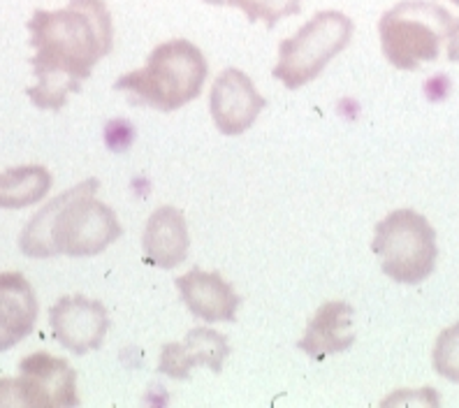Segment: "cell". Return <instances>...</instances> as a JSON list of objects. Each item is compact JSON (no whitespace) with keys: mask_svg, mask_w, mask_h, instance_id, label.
Instances as JSON below:
<instances>
[{"mask_svg":"<svg viewBox=\"0 0 459 408\" xmlns=\"http://www.w3.org/2000/svg\"><path fill=\"white\" fill-rule=\"evenodd\" d=\"M26 26L35 49L30 65L38 77L26 93L38 109L58 112L67 95L79 93L82 82L112 51V14L105 0H70L61 10H35Z\"/></svg>","mask_w":459,"mask_h":408,"instance_id":"1","label":"cell"},{"mask_svg":"<svg viewBox=\"0 0 459 408\" xmlns=\"http://www.w3.org/2000/svg\"><path fill=\"white\" fill-rule=\"evenodd\" d=\"M98 179H86L45 204L19 235V248L29 257H89L105 251L124 228L112 207L96 200Z\"/></svg>","mask_w":459,"mask_h":408,"instance_id":"2","label":"cell"},{"mask_svg":"<svg viewBox=\"0 0 459 408\" xmlns=\"http://www.w3.org/2000/svg\"><path fill=\"white\" fill-rule=\"evenodd\" d=\"M207 74V58L193 42L169 39L152 51L142 70L118 77L114 91H126L134 105L177 112L202 93Z\"/></svg>","mask_w":459,"mask_h":408,"instance_id":"3","label":"cell"},{"mask_svg":"<svg viewBox=\"0 0 459 408\" xmlns=\"http://www.w3.org/2000/svg\"><path fill=\"white\" fill-rule=\"evenodd\" d=\"M457 19L431 0H402L378 22L383 56L399 70L437 61Z\"/></svg>","mask_w":459,"mask_h":408,"instance_id":"4","label":"cell"},{"mask_svg":"<svg viewBox=\"0 0 459 408\" xmlns=\"http://www.w3.org/2000/svg\"><path fill=\"white\" fill-rule=\"evenodd\" d=\"M355 23L343 12H318L292 38L279 45V63L272 70L286 89L297 91L314 82L327 63L339 56L353 39Z\"/></svg>","mask_w":459,"mask_h":408,"instance_id":"5","label":"cell"},{"mask_svg":"<svg viewBox=\"0 0 459 408\" xmlns=\"http://www.w3.org/2000/svg\"><path fill=\"white\" fill-rule=\"evenodd\" d=\"M371 251L397 283H422L437 267V232L413 209H397L376 223Z\"/></svg>","mask_w":459,"mask_h":408,"instance_id":"6","label":"cell"},{"mask_svg":"<svg viewBox=\"0 0 459 408\" xmlns=\"http://www.w3.org/2000/svg\"><path fill=\"white\" fill-rule=\"evenodd\" d=\"M19 378H12L14 406H79L77 374L65 360L39 351L19 362Z\"/></svg>","mask_w":459,"mask_h":408,"instance_id":"7","label":"cell"},{"mask_svg":"<svg viewBox=\"0 0 459 408\" xmlns=\"http://www.w3.org/2000/svg\"><path fill=\"white\" fill-rule=\"evenodd\" d=\"M54 339L74 355L98 351L109 330L107 308L84 295L61 297L49 311Z\"/></svg>","mask_w":459,"mask_h":408,"instance_id":"8","label":"cell"},{"mask_svg":"<svg viewBox=\"0 0 459 408\" xmlns=\"http://www.w3.org/2000/svg\"><path fill=\"white\" fill-rule=\"evenodd\" d=\"M264 98L253 86L251 77L235 67H228L213 82L212 89V109L213 124L223 135L247 133L260 112L264 109Z\"/></svg>","mask_w":459,"mask_h":408,"instance_id":"9","label":"cell"},{"mask_svg":"<svg viewBox=\"0 0 459 408\" xmlns=\"http://www.w3.org/2000/svg\"><path fill=\"white\" fill-rule=\"evenodd\" d=\"M177 288L181 292V299L191 314L202 318L204 323H235L237 308L241 299L232 285L216 272H202L191 269L188 274L177 279Z\"/></svg>","mask_w":459,"mask_h":408,"instance_id":"10","label":"cell"},{"mask_svg":"<svg viewBox=\"0 0 459 408\" xmlns=\"http://www.w3.org/2000/svg\"><path fill=\"white\" fill-rule=\"evenodd\" d=\"M228 355L230 346L223 334L209 327H195L186 334L184 342L163 346L158 371L169 378L184 380L191 376L195 364H202V367H209L213 374H219Z\"/></svg>","mask_w":459,"mask_h":408,"instance_id":"11","label":"cell"},{"mask_svg":"<svg viewBox=\"0 0 459 408\" xmlns=\"http://www.w3.org/2000/svg\"><path fill=\"white\" fill-rule=\"evenodd\" d=\"M38 323V297L19 272L0 274V352L23 342Z\"/></svg>","mask_w":459,"mask_h":408,"instance_id":"12","label":"cell"},{"mask_svg":"<svg viewBox=\"0 0 459 408\" xmlns=\"http://www.w3.org/2000/svg\"><path fill=\"white\" fill-rule=\"evenodd\" d=\"M142 248H144L146 263L160 269H174L184 263L191 248L184 212L169 204L156 209L146 221Z\"/></svg>","mask_w":459,"mask_h":408,"instance_id":"13","label":"cell"},{"mask_svg":"<svg viewBox=\"0 0 459 408\" xmlns=\"http://www.w3.org/2000/svg\"><path fill=\"white\" fill-rule=\"evenodd\" d=\"M353 307L346 302H327L308 320L307 332L297 348L311 360H325L336 352H343L355 343Z\"/></svg>","mask_w":459,"mask_h":408,"instance_id":"14","label":"cell"},{"mask_svg":"<svg viewBox=\"0 0 459 408\" xmlns=\"http://www.w3.org/2000/svg\"><path fill=\"white\" fill-rule=\"evenodd\" d=\"M51 188V172L42 165H22L0 172V209L38 204Z\"/></svg>","mask_w":459,"mask_h":408,"instance_id":"15","label":"cell"},{"mask_svg":"<svg viewBox=\"0 0 459 408\" xmlns=\"http://www.w3.org/2000/svg\"><path fill=\"white\" fill-rule=\"evenodd\" d=\"M237 7L247 14L248 22H264L272 30L281 19L299 14L302 0H239Z\"/></svg>","mask_w":459,"mask_h":408,"instance_id":"16","label":"cell"},{"mask_svg":"<svg viewBox=\"0 0 459 408\" xmlns=\"http://www.w3.org/2000/svg\"><path fill=\"white\" fill-rule=\"evenodd\" d=\"M434 369L446 380L459 383V323L438 334L434 346Z\"/></svg>","mask_w":459,"mask_h":408,"instance_id":"17","label":"cell"},{"mask_svg":"<svg viewBox=\"0 0 459 408\" xmlns=\"http://www.w3.org/2000/svg\"><path fill=\"white\" fill-rule=\"evenodd\" d=\"M134 142V126L124 121V118H114L105 126V144L109 146V152H126Z\"/></svg>","mask_w":459,"mask_h":408,"instance_id":"18","label":"cell"},{"mask_svg":"<svg viewBox=\"0 0 459 408\" xmlns=\"http://www.w3.org/2000/svg\"><path fill=\"white\" fill-rule=\"evenodd\" d=\"M448 58L453 63H459V22H455L453 30L448 38Z\"/></svg>","mask_w":459,"mask_h":408,"instance_id":"19","label":"cell"},{"mask_svg":"<svg viewBox=\"0 0 459 408\" xmlns=\"http://www.w3.org/2000/svg\"><path fill=\"white\" fill-rule=\"evenodd\" d=\"M204 3H209V5H232V7H237V3H239V0H204Z\"/></svg>","mask_w":459,"mask_h":408,"instance_id":"20","label":"cell"},{"mask_svg":"<svg viewBox=\"0 0 459 408\" xmlns=\"http://www.w3.org/2000/svg\"><path fill=\"white\" fill-rule=\"evenodd\" d=\"M453 3H455V5H459V0H453Z\"/></svg>","mask_w":459,"mask_h":408,"instance_id":"21","label":"cell"}]
</instances>
